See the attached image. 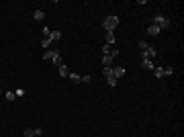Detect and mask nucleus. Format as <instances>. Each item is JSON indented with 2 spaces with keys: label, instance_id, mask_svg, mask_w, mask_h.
Returning a JSON list of instances; mask_svg holds the SVG:
<instances>
[{
  "label": "nucleus",
  "instance_id": "f257e3e1",
  "mask_svg": "<svg viewBox=\"0 0 184 137\" xmlns=\"http://www.w3.org/2000/svg\"><path fill=\"white\" fill-rule=\"evenodd\" d=\"M119 27V16L117 14H108L104 20H102V29L104 31H114Z\"/></svg>",
  "mask_w": 184,
  "mask_h": 137
},
{
  "label": "nucleus",
  "instance_id": "f03ea898",
  "mask_svg": "<svg viewBox=\"0 0 184 137\" xmlns=\"http://www.w3.org/2000/svg\"><path fill=\"white\" fill-rule=\"evenodd\" d=\"M153 25H157L159 29H168L172 22H170V18L164 16V14H155V16H153Z\"/></svg>",
  "mask_w": 184,
  "mask_h": 137
},
{
  "label": "nucleus",
  "instance_id": "7ed1b4c3",
  "mask_svg": "<svg viewBox=\"0 0 184 137\" xmlns=\"http://www.w3.org/2000/svg\"><path fill=\"white\" fill-rule=\"evenodd\" d=\"M117 55H119V49L114 47V49H112V53H108V55H104V57H102V65H104V67H110L112 59L117 57Z\"/></svg>",
  "mask_w": 184,
  "mask_h": 137
},
{
  "label": "nucleus",
  "instance_id": "20e7f679",
  "mask_svg": "<svg viewBox=\"0 0 184 137\" xmlns=\"http://www.w3.org/2000/svg\"><path fill=\"white\" fill-rule=\"evenodd\" d=\"M125 72H127V70H125L123 65H117V67H112V78H117V80H119V78H123V76H125Z\"/></svg>",
  "mask_w": 184,
  "mask_h": 137
},
{
  "label": "nucleus",
  "instance_id": "39448f33",
  "mask_svg": "<svg viewBox=\"0 0 184 137\" xmlns=\"http://www.w3.org/2000/svg\"><path fill=\"white\" fill-rule=\"evenodd\" d=\"M155 53H157L155 47H151V45H149V47L143 51V59H151V57H155Z\"/></svg>",
  "mask_w": 184,
  "mask_h": 137
},
{
  "label": "nucleus",
  "instance_id": "423d86ee",
  "mask_svg": "<svg viewBox=\"0 0 184 137\" xmlns=\"http://www.w3.org/2000/svg\"><path fill=\"white\" fill-rule=\"evenodd\" d=\"M159 31H162V29H159L157 25H153V22H151V25L147 27V35H151V37H155V35H159Z\"/></svg>",
  "mask_w": 184,
  "mask_h": 137
},
{
  "label": "nucleus",
  "instance_id": "0eeeda50",
  "mask_svg": "<svg viewBox=\"0 0 184 137\" xmlns=\"http://www.w3.org/2000/svg\"><path fill=\"white\" fill-rule=\"evenodd\" d=\"M57 70H59L57 74H59L61 78H67V76H70V70H67V65H65V63H63V65H59Z\"/></svg>",
  "mask_w": 184,
  "mask_h": 137
},
{
  "label": "nucleus",
  "instance_id": "6e6552de",
  "mask_svg": "<svg viewBox=\"0 0 184 137\" xmlns=\"http://www.w3.org/2000/svg\"><path fill=\"white\" fill-rule=\"evenodd\" d=\"M104 39H106L108 45H114V41H117V39H114V31H106V37Z\"/></svg>",
  "mask_w": 184,
  "mask_h": 137
},
{
  "label": "nucleus",
  "instance_id": "1a4fd4ad",
  "mask_svg": "<svg viewBox=\"0 0 184 137\" xmlns=\"http://www.w3.org/2000/svg\"><path fill=\"white\" fill-rule=\"evenodd\" d=\"M51 61H53V63H55L57 67H59V65H63V59H61V55H59V51H55V55H53V59H51Z\"/></svg>",
  "mask_w": 184,
  "mask_h": 137
},
{
  "label": "nucleus",
  "instance_id": "9d476101",
  "mask_svg": "<svg viewBox=\"0 0 184 137\" xmlns=\"http://www.w3.org/2000/svg\"><path fill=\"white\" fill-rule=\"evenodd\" d=\"M141 67H145V70H149V72H151L155 65L151 63V59H143V61H141Z\"/></svg>",
  "mask_w": 184,
  "mask_h": 137
},
{
  "label": "nucleus",
  "instance_id": "9b49d317",
  "mask_svg": "<svg viewBox=\"0 0 184 137\" xmlns=\"http://www.w3.org/2000/svg\"><path fill=\"white\" fill-rule=\"evenodd\" d=\"M67 78H70V82H74V84H80V82H82V76L72 74V72H70V76H67Z\"/></svg>",
  "mask_w": 184,
  "mask_h": 137
},
{
  "label": "nucleus",
  "instance_id": "f8f14e48",
  "mask_svg": "<svg viewBox=\"0 0 184 137\" xmlns=\"http://www.w3.org/2000/svg\"><path fill=\"white\" fill-rule=\"evenodd\" d=\"M55 51H57V49H53V51H45V53H43L41 57H43L45 61H49V59H53V55H55Z\"/></svg>",
  "mask_w": 184,
  "mask_h": 137
},
{
  "label": "nucleus",
  "instance_id": "ddd939ff",
  "mask_svg": "<svg viewBox=\"0 0 184 137\" xmlns=\"http://www.w3.org/2000/svg\"><path fill=\"white\" fill-rule=\"evenodd\" d=\"M151 72H153V76H155V78H164V67H153Z\"/></svg>",
  "mask_w": 184,
  "mask_h": 137
},
{
  "label": "nucleus",
  "instance_id": "4468645a",
  "mask_svg": "<svg viewBox=\"0 0 184 137\" xmlns=\"http://www.w3.org/2000/svg\"><path fill=\"white\" fill-rule=\"evenodd\" d=\"M33 18H35V20H43V18H45V12H43V10H35V12H33Z\"/></svg>",
  "mask_w": 184,
  "mask_h": 137
},
{
  "label": "nucleus",
  "instance_id": "2eb2a0df",
  "mask_svg": "<svg viewBox=\"0 0 184 137\" xmlns=\"http://www.w3.org/2000/svg\"><path fill=\"white\" fill-rule=\"evenodd\" d=\"M49 39H51V41H59V39H61V33H59V31H51V33H49Z\"/></svg>",
  "mask_w": 184,
  "mask_h": 137
},
{
  "label": "nucleus",
  "instance_id": "dca6fc26",
  "mask_svg": "<svg viewBox=\"0 0 184 137\" xmlns=\"http://www.w3.org/2000/svg\"><path fill=\"white\" fill-rule=\"evenodd\" d=\"M112 49H114V47H112V45H108V43H104V45H102V53H104V55L112 53Z\"/></svg>",
  "mask_w": 184,
  "mask_h": 137
},
{
  "label": "nucleus",
  "instance_id": "f3484780",
  "mask_svg": "<svg viewBox=\"0 0 184 137\" xmlns=\"http://www.w3.org/2000/svg\"><path fill=\"white\" fill-rule=\"evenodd\" d=\"M102 74L104 78H112V67H102Z\"/></svg>",
  "mask_w": 184,
  "mask_h": 137
},
{
  "label": "nucleus",
  "instance_id": "a211bd4d",
  "mask_svg": "<svg viewBox=\"0 0 184 137\" xmlns=\"http://www.w3.org/2000/svg\"><path fill=\"white\" fill-rule=\"evenodd\" d=\"M117 82H119L117 78H106V84H108L110 88H117Z\"/></svg>",
  "mask_w": 184,
  "mask_h": 137
},
{
  "label": "nucleus",
  "instance_id": "6ab92c4d",
  "mask_svg": "<svg viewBox=\"0 0 184 137\" xmlns=\"http://www.w3.org/2000/svg\"><path fill=\"white\" fill-rule=\"evenodd\" d=\"M25 137H35V129L27 127V129H25Z\"/></svg>",
  "mask_w": 184,
  "mask_h": 137
},
{
  "label": "nucleus",
  "instance_id": "aec40b11",
  "mask_svg": "<svg viewBox=\"0 0 184 137\" xmlns=\"http://www.w3.org/2000/svg\"><path fill=\"white\" fill-rule=\"evenodd\" d=\"M172 74H174V67H172V65L164 67V76H172Z\"/></svg>",
  "mask_w": 184,
  "mask_h": 137
},
{
  "label": "nucleus",
  "instance_id": "412c9836",
  "mask_svg": "<svg viewBox=\"0 0 184 137\" xmlns=\"http://www.w3.org/2000/svg\"><path fill=\"white\" fill-rule=\"evenodd\" d=\"M49 43H51L49 37H47V39H43V41H41V47H43V49H47V47H49Z\"/></svg>",
  "mask_w": 184,
  "mask_h": 137
},
{
  "label": "nucleus",
  "instance_id": "4be33fe9",
  "mask_svg": "<svg viewBox=\"0 0 184 137\" xmlns=\"http://www.w3.org/2000/svg\"><path fill=\"white\" fill-rule=\"evenodd\" d=\"M4 96H6V100H10V102H12V100L16 98V94H14V92H6Z\"/></svg>",
  "mask_w": 184,
  "mask_h": 137
},
{
  "label": "nucleus",
  "instance_id": "5701e85b",
  "mask_svg": "<svg viewBox=\"0 0 184 137\" xmlns=\"http://www.w3.org/2000/svg\"><path fill=\"white\" fill-rule=\"evenodd\" d=\"M139 47H141V49H143V51H145V49H147V47H149V45H147V41H139Z\"/></svg>",
  "mask_w": 184,
  "mask_h": 137
},
{
  "label": "nucleus",
  "instance_id": "b1692460",
  "mask_svg": "<svg viewBox=\"0 0 184 137\" xmlns=\"http://www.w3.org/2000/svg\"><path fill=\"white\" fill-rule=\"evenodd\" d=\"M82 82H84V84H88V82H92V78L86 74V76H82Z\"/></svg>",
  "mask_w": 184,
  "mask_h": 137
},
{
  "label": "nucleus",
  "instance_id": "393cba45",
  "mask_svg": "<svg viewBox=\"0 0 184 137\" xmlns=\"http://www.w3.org/2000/svg\"><path fill=\"white\" fill-rule=\"evenodd\" d=\"M49 33H51L49 27H43V35H45V37H49Z\"/></svg>",
  "mask_w": 184,
  "mask_h": 137
},
{
  "label": "nucleus",
  "instance_id": "a878e982",
  "mask_svg": "<svg viewBox=\"0 0 184 137\" xmlns=\"http://www.w3.org/2000/svg\"><path fill=\"white\" fill-rule=\"evenodd\" d=\"M41 133H43V129H41V127H35V135H37V137H39V135H41Z\"/></svg>",
  "mask_w": 184,
  "mask_h": 137
},
{
  "label": "nucleus",
  "instance_id": "bb28decb",
  "mask_svg": "<svg viewBox=\"0 0 184 137\" xmlns=\"http://www.w3.org/2000/svg\"><path fill=\"white\" fill-rule=\"evenodd\" d=\"M35 137H37V135H35Z\"/></svg>",
  "mask_w": 184,
  "mask_h": 137
}]
</instances>
